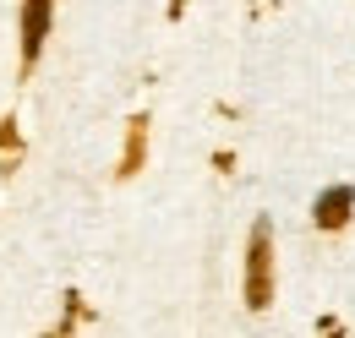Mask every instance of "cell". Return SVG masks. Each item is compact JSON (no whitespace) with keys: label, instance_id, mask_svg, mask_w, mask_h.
Segmentation results:
<instances>
[{"label":"cell","instance_id":"1","mask_svg":"<svg viewBox=\"0 0 355 338\" xmlns=\"http://www.w3.org/2000/svg\"><path fill=\"white\" fill-rule=\"evenodd\" d=\"M268 300H273V235H268V224H257L252 246H246V305L268 311Z\"/></svg>","mask_w":355,"mask_h":338},{"label":"cell","instance_id":"3","mask_svg":"<svg viewBox=\"0 0 355 338\" xmlns=\"http://www.w3.org/2000/svg\"><path fill=\"white\" fill-rule=\"evenodd\" d=\"M350 208H355V191L350 186H334V191L317 197L311 218H317V229H345V224H350Z\"/></svg>","mask_w":355,"mask_h":338},{"label":"cell","instance_id":"2","mask_svg":"<svg viewBox=\"0 0 355 338\" xmlns=\"http://www.w3.org/2000/svg\"><path fill=\"white\" fill-rule=\"evenodd\" d=\"M49 11H55V0H28L22 6V60H33L49 39Z\"/></svg>","mask_w":355,"mask_h":338}]
</instances>
